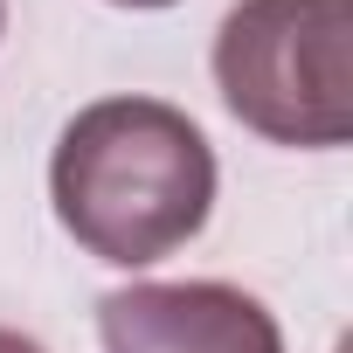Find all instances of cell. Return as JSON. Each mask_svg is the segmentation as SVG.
<instances>
[{
    "label": "cell",
    "instance_id": "277c9868",
    "mask_svg": "<svg viewBox=\"0 0 353 353\" xmlns=\"http://www.w3.org/2000/svg\"><path fill=\"white\" fill-rule=\"evenodd\" d=\"M0 353H42L28 332H8V325H0Z\"/></svg>",
    "mask_w": 353,
    "mask_h": 353
},
{
    "label": "cell",
    "instance_id": "7a4b0ae2",
    "mask_svg": "<svg viewBox=\"0 0 353 353\" xmlns=\"http://www.w3.org/2000/svg\"><path fill=\"white\" fill-rule=\"evenodd\" d=\"M215 90L270 145H346L353 0H236L215 35Z\"/></svg>",
    "mask_w": 353,
    "mask_h": 353
},
{
    "label": "cell",
    "instance_id": "6da1fadb",
    "mask_svg": "<svg viewBox=\"0 0 353 353\" xmlns=\"http://www.w3.org/2000/svg\"><path fill=\"white\" fill-rule=\"evenodd\" d=\"M49 201L97 263L145 270L208 229L215 152L188 111L159 97H97L56 139Z\"/></svg>",
    "mask_w": 353,
    "mask_h": 353
},
{
    "label": "cell",
    "instance_id": "3957f363",
    "mask_svg": "<svg viewBox=\"0 0 353 353\" xmlns=\"http://www.w3.org/2000/svg\"><path fill=\"white\" fill-rule=\"evenodd\" d=\"M104 353H284L263 298L194 277V284H125L97 305Z\"/></svg>",
    "mask_w": 353,
    "mask_h": 353
},
{
    "label": "cell",
    "instance_id": "8992f818",
    "mask_svg": "<svg viewBox=\"0 0 353 353\" xmlns=\"http://www.w3.org/2000/svg\"><path fill=\"white\" fill-rule=\"evenodd\" d=\"M0 21H8V8H0Z\"/></svg>",
    "mask_w": 353,
    "mask_h": 353
},
{
    "label": "cell",
    "instance_id": "5b68a950",
    "mask_svg": "<svg viewBox=\"0 0 353 353\" xmlns=\"http://www.w3.org/2000/svg\"><path fill=\"white\" fill-rule=\"evenodd\" d=\"M111 8H173V0H111Z\"/></svg>",
    "mask_w": 353,
    "mask_h": 353
}]
</instances>
